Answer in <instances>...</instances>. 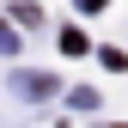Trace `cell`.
Returning a JSON list of instances; mask_svg holds the SVG:
<instances>
[{
    "mask_svg": "<svg viewBox=\"0 0 128 128\" xmlns=\"http://www.w3.org/2000/svg\"><path fill=\"white\" fill-rule=\"evenodd\" d=\"M61 49H67V55H86L92 43H86V30H73V24H67V30H61Z\"/></svg>",
    "mask_w": 128,
    "mask_h": 128,
    "instance_id": "obj_2",
    "label": "cell"
},
{
    "mask_svg": "<svg viewBox=\"0 0 128 128\" xmlns=\"http://www.w3.org/2000/svg\"><path fill=\"white\" fill-rule=\"evenodd\" d=\"M49 92H55L49 73H24V67H18V98H49Z\"/></svg>",
    "mask_w": 128,
    "mask_h": 128,
    "instance_id": "obj_1",
    "label": "cell"
},
{
    "mask_svg": "<svg viewBox=\"0 0 128 128\" xmlns=\"http://www.w3.org/2000/svg\"><path fill=\"white\" fill-rule=\"evenodd\" d=\"M79 6H86V12H98V6H104V0H79Z\"/></svg>",
    "mask_w": 128,
    "mask_h": 128,
    "instance_id": "obj_3",
    "label": "cell"
}]
</instances>
